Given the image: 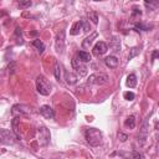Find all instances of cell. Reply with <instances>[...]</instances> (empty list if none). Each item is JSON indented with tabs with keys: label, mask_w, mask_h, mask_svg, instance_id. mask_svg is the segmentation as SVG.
I'll return each mask as SVG.
<instances>
[{
	"label": "cell",
	"mask_w": 159,
	"mask_h": 159,
	"mask_svg": "<svg viewBox=\"0 0 159 159\" xmlns=\"http://www.w3.org/2000/svg\"><path fill=\"white\" fill-rule=\"evenodd\" d=\"M84 138L87 143L92 147H98L102 143V132L97 128H87L84 132Z\"/></svg>",
	"instance_id": "cell-1"
},
{
	"label": "cell",
	"mask_w": 159,
	"mask_h": 159,
	"mask_svg": "<svg viewBox=\"0 0 159 159\" xmlns=\"http://www.w3.org/2000/svg\"><path fill=\"white\" fill-rule=\"evenodd\" d=\"M36 88H37V92L42 96H48L52 91V86L51 83L43 77V76H37L36 78Z\"/></svg>",
	"instance_id": "cell-2"
},
{
	"label": "cell",
	"mask_w": 159,
	"mask_h": 159,
	"mask_svg": "<svg viewBox=\"0 0 159 159\" xmlns=\"http://www.w3.org/2000/svg\"><path fill=\"white\" fill-rule=\"evenodd\" d=\"M108 81H109V77H108L106 73H103V72L92 73V75L88 77V80H87L88 83H91V84H99V86L108 83Z\"/></svg>",
	"instance_id": "cell-3"
},
{
	"label": "cell",
	"mask_w": 159,
	"mask_h": 159,
	"mask_svg": "<svg viewBox=\"0 0 159 159\" xmlns=\"http://www.w3.org/2000/svg\"><path fill=\"white\" fill-rule=\"evenodd\" d=\"M15 134L12 133V130H9V129H0V143L2 144H14L15 143Z\"/></svg>",
	"instance_id": "cell-4"
},
{
	"label": "cell",
	"mask_w": 159,
	"mask_h": 159,
	"mask_svg": "<svg viewBox=\"0 0 159 159\" xmlns=\"http://www.w3.org/2000/svg\"><path fill=\"white\" fill-rule=\"evenodd\" d=\"M37 140L41 147H46L50 142V130L46 127H40L37 130Z\"/></svg>",
	"instance_id": "cell-5"
},
{
	"label": "cell",
	"mask_w": 159,
	"mask_h": 159,
	"mask_svg": "<svg viewBox=\"0 0 159 159\" xmlns=\"http://www.w3.org/2000/svg\"><path fill=\"white\" fill-rule=\"evenodd\" d=\"M149 125H148V118L144 120V123H143V125H142V128H140V130H139V134H138V143L139 144H144L145 143V140H147V138H148V133H149Z\"/></svg>",
	"instance_id": "cell-6"
},
{
	"label": "cell",
	"mask_w": 159,
	"mask_h": 159,
	"mask_svg": "<svg viewBox=\"0 0 159 159\" xmlns=\"http://www.w3.org/2000/svg\"><path fill=\"white\" fill-rule=\"evenodd\" d=\"M107 50H108V46H107V43L106 42H103V41H98L96 45H94V47H93V55L94 56H102V55H104L106 52H107Z\"/></svg>",
	"instance_id": "cell-7"
},
{
	"label": "cell",
	"mask_w": 159,
	"mask_h": 159,
	"mask_svg": "<svg viewBox=\"0 0 159 159\" xmlns=\"http://www.w3.org/2000/svg\"><path fill=\"white\" fill-rule=\"evenodd\" d=\"M65 48V30H61L56 35V51L57 52H63Z\"/></svg>",
	"instance_id": "cell-8"
},
{
	"label": "cell",
	"mask_w": 159,
	"mask_h": 159,
	"mask_svg": "<svg viewBox=\"0 0 159 159\" xmlns=\"http://www.w3.org/2000/svg\"><path fill=\"white\" fill-rule=\"evenodd\" d=\"M39 112H40V114H41L42 117H45L46 119H53V118H55V112H53L52 107H50V106H47V104L41 106V107L39 108Z\"/></svg>",
	"instance_id": "cell-9"
},
{
	"label": "cell",
	"mask_w": 159,
	"mask_h": 159,
	"mask_svg": "<svg viewBox=\"0 0 159 159\" xmlns=\"http://www.w3.org/2000/svg\"><path fill=\"white\" fill-rule=\"evenodd\" d=\"M72 67L77 71V73H78L81 77H83V76L87 75V67H86L84 65H82V63L80 62V60H77L76 57L72 60Z\"/></svg>",
	"instance_id": "cell-10"
},
{
	"label": "cell",
	"mask_w": 159,
	"mask_h": 159,
	"mask_svg": "<svg viewBox=\"0 0 159 159\" xmlns=\"http://www.w3.org/2000/svg\"><path fill=\"white\" fill-rule=\"evenodd\" d=\"M104 62H106V65L109 68H116L118 66V63H119V61H118V58L116 56H108V57H106L104 58Z\"/></svg>",
	"instance_id": "cell-11"
},
{
	"label": "cell",
	"mask_w": 159,
	"mask_h": 159,
	"mask_svg": "<svg viewBox=\"0 0 159 159\" xmlns=\"http://www.w3.org/2000/svg\"><path fill=\"white\" fill-rule=\"evenodd\" d=\"M97 36H98V34H97V32H92V35H91V36H88V37H86V39L83 40V42H82V47H83V48H88V47L92 45L93 40H94Z\"/></svg>",
	"instance_id": "cell-12"
},
{
	"label": "cell",
	"mask_w": 159,
	"mask_h": 159,
	"mask_svg": "<svg viewBox=\"0 0 159 159\" xmlns=\"http://www.w3.org/2000/svg\"><path fill=\"white\" fill-rule=\"evenodd\" d=\"M65 80H66V82L68 83V84H75L76 82H77V76L76 75H73V73H71V72H65Z\"/></svg>",
	"instance_id": "cell-13"
},
{
	"label": "cell",
	"mask_w": 159,
	"mask_h": 159,
	"mask_svg": "<svg viewBox=\"0 0 159 159\" xmlns=\"http://www.w3.org/2000/svg\"><path fill=\"white\" fill-rule=\"evenodd\" d=\"M77 56H78L80 61H82V62H89L92 60V56L88 52H86V51H80L77 53Z\"/></svg>",
	"instance_id": "cell-14"
},
{
	"label": "cell",
	"mask_w": 159,
	"mask_h": 159,
	"mask_svg": "<svg viewBox=\"0 0 159 159\" xmlns=\"http://www.w3.org/2000/svg\"><path fill=\"white\" fill-rule=\"evenodd\" d=\"M127 86L129 88H133L137 86V76L134 73H130L128 77H127Z\"/></svg>",
	"instance_id": "cell-15"
},
{
	"label": "cell",
	"mask_w": 159,
	"mask_h": 159,
	"mask_svg": "<svg viewBox=\"0 0 159 159\" xmlns=\"http://www.w3.org/2000/svg\"><path fill=\"white\" fill-rule=\"evenodd\" d=\"M17 113H20V114H25V113H27L26 107H25V106H20V104L14 106V107H12V114H17Z\"/></svg>",
	"instance_id": "cell-16"
},
{
	"label": "cell",
	"mask_w": 159,
	"mask_h": 159,
	"mask_svg": "<svg viewBox=\"0 0 159 159\" xmlns=\"http://www.w3.org/2000/svg\"><path fill=\"white\" fill-rule=\"evenodd\" d=\"M32 45L37 48V51H39L40 53H42V52H43V50H45V45H43V42H42L41 40H39V39L34 40V41H32Z\"/></svg>",
	"instance_id": "cell-17"
},
{
	"label": "cell",
	"mask_w": 159,
	"mask_h": 159,
	"mask_svg": "<svg viewBox=\"0 0 159 159\" xmlns=\"http://www.w3.org/2000/svg\"><path fill=\"white\" fill-rule=\"evenodd\" d=\"M124 124H125L127 128H129V129H134V127H135V119H134V117H133V116H129V117L125 119Z\"/></svg>",
	"instance_id": "cell-18"
},
{
	"label": "cell",
	"mask_w": 159,
	"mask_h": 159,
	"mask_svg": "<svg viewBox=\"0 0 159 159\" xmlns=\"http://www.w3.org/2000/svg\"><path fill=\"white\" fill-rule=\"evenodd\" d=\"M80 30H81V22H80V21H76V22L72 25L70 34H71V35H78V34H80Z\"/></svg>",
	"instance_id": "cell-19"
},
{
	"label": "cell",
	"mask_w": 159,
	"mask_h": 159,
	"mask_svg": "<svg viewBox=\"0 0 159 159\" xmlns=\"http://www.w3.org/2000/svg\"><path fill=\"white\" fill-rule=\"evenodd\" d=\"M80 22H81V29H82L84 32H88V31H91V26H89V22H88L87 20L82 19V20H80Z\"/></svg>",
	"instance_id": "cell-20"
},
{
	"label": "cell",
	"mask_w": 159,
	"mask_h": 159,
	"mask_svg": "<svg viewBox=\"0 0 159 159\" xmlns=\"http://www.w3.org/2000/svg\"><path fill=\"white\" fill-rule=\"evenodd\" d=\"M17 122H19V119L14 118V120H12V133L15 134L16 138H20V133H19V129H17Z\"/></svg>",
	"instance_id": "cell-21"
},
{
	"label": "cell",
	"mask_w": 159,
	"mask_h": 159,
	"mask_svg": "<svg viewBox=\"0 0 159 159\" xmlns=\"http://www.w3.org/2000/svg\"><path fill=\"white\" fill-rule=\"evenodd\" d=\"M150 27H152V25H147V24H143V22L135 24V29H137L138 31H139V30H142V31H148Z\"/></svg>",
	"instance_id": "cell-22"
},
{
	"label": "cell",
	"mask_w": 159,
	"mask_h": 159,
	"mask_svg": "<svg viewBox=\"0 0 159 159\" xmlns=\"http://www.w3.org/2000/svg\"><path fill=\"white\" fill-rule=\"evenodd\" d=\"M140 16H142V11H140V9H139V7H137V6H134V7H133V10H132V19L140 17Z\"/></svg>",
	"instance_id": "cell-23"
},
{
	"label": "cell",
	"mask_w": 159,
	"mask_h": 159,
	"mask_svg": "<svg viewBox=\"0 0 159 159\" xmlns=\"http://www.w3.org/2000/svg\"><path fill=\"white\" fill-rule=\"evenodd\" d=\"M144 5H145L147 7H149L150 10H155V9H157V6H158V2H157V1H149V2H148V1H145V2H144Z\"/></svg>",
	"instance_id": "cell-24"
},
{
	"label": "cell",
	"mask_w": 159,
	"mask_h": 159,
	"mask_svg": "<svg viewBox=\"0 0 159 159\" xmlns=\"http://www.w3.org/2000/svg\"><path fill=\"white\" fill-rule=\"evenodd\" d=\"M53 73H55V77H56L58 81H60V77H61V71H60V65H58V62H56V65H55Z\"/></svg>",
	"instance_id": "cell-25"
},
{
	"label": "cell",
	"mask_w": 159,
	"mask_h": 159,
	"mask_svg": "<svg viewBox=\"0 0 159 159\" xmlns=\"http://www.w3.org/2000/svg\"><path fill=\"white\" fill-rule=\"evenodd\" d=\"M88 17H89V20H92V22H93L94 25L98 22V15H97L96 12H89V14H88Z\"/></svg>",
	"instance_id": "cell-26"
},
{
	"label": "cell",
	"mask_w": 159,
	"mask_h": 159,
	"mask_svg": "<svg viewBox=\"0 0 159 159\" xmlns=\"http://www.w3.org/2000/svg\"><path fill=\"white\" fill-rule=\"evenodd\" d=\"M31 4H32V2H31L30 0H27V1H20V2H19V6H20L21 9H26V7H30Z\"/></svg>",
	"instance_id": "cell-27"
},
{
	"label": "cell",
	"mask_w": 159,
	"mask_h": 159,
	"mask_svg": "<svg viewBox=\"0 0 159 159\" xmlns=\"http://www.w3.org/2000/svg\"><path fill=\"white\" fill-rule=\"evenodd\" d=\"M123 96H124V98H125L127 101H133V99H134V97H135L133 92H124V94H123Z\"/></svg>",
	"instance_id": "cell-28"
},
{
	"label": "cell",
	"mask_w": 159,
	"mask_h": 159,
	"mask_svg": "<svg viewBox=\"0 0 159 159\" xmlns=\"http://www.w3.org/2000/svg\"><path fill=\"white\" fill-rule=\"evenodd\" d=\"M132 159H143V155L139 152H133L132 153Z\"/></svg>",
	"instance_id": "cell-29"
},
{
	"label": "cell",
	"mask_w": 159,
	"mask_h": 159,
	"mask_svg": "<svg viewBox=\"0 0 159 159\" xmlns=\"http://www.w3.org/2000/svg\"><path fill=\"white\" fill-rule=\"evenodd\" d=\"M118 138L120 139V142H125V140H127V135L123 134V133H119V134H118Z\"/></svg>",
	"instance_id": "cell-30"
},
{
	"label": "cell",
	"mask_w": 159,
	"mask_h": 159,
	"mask_svg": "<svg viewBox=\"0 0 159 159\" xmlns=\"http://www.w3.org/2000/svg\"><path fill=\"white\" fill-rule=\"evenodd\" d=\"M137 53H138V50H137V48H135V47H134V48H132V53H130V55H129V60H130V58H132V57H134V56H135V55H137Z\"/></svg>",
	"instance_id": "cell-31"
},
{
	"label": "cell",
	"mask_w": 159,
	"mask_h": 159,
	"mask_svg": "<svg viewBox=\"0 0 159 159\" xmlns=\"http://www.w3.org/2000/svg\"><path fill=\"white\" fill-rule=\"evenodd\" d=\"M157 57H158V51H157V50H155V51H154V52H153V56H152V60H155V58H157Z\"/></svg>",
	"instance_id": "cell-32"
}]
</instances>
